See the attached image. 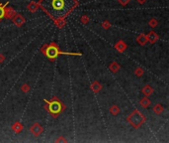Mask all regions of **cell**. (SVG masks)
Instances as JSON below:
<instances>
[{
  "label": "cell",
  "instance_id": "6da1fadb",
  "mask_svg": "<svg viewBox=\"0 0 169 143\" xmlns=\"http://www.w3.org/2000/svg\"><path fill=\"white\" fill-rule=\"evenodd\" d=\"M39 6L52 20L66 19V17L78 6L77 0H39Z\"/></svg>",
  "mask_w": 169,
  "mask_h": 143
},
{
  "label": "cell",
  "instance_id": "7a4b0ae2",
  "mask_svg": "<svg viewBox=\"0 0 169 143\" xmlns=\"http://www.w3.org/2000/svg\"><path fill=\"white\" fill-rule=\"evenodd\" d=\"M40 51H41V53L44 54L52 63H54V61L57 59V57H59V55L81 56L80 53H66V52H62V51L60 50L59 46L57 45L55 42H52L50 44H45L44 46H42V48H41Z\"/></svg>",
  "mask_w": 169,
  "mask_h": 143
},
{
  "label": "cell",
  "instance_id": "3957f363",
  "mask_svg": "<svg viewBox=\"0 0 169 143\" xmlns=\"http://www.w3.org/2000/svg\"><path fill=\"white\" fill-rule=\"evenodd\" d=\"M44 103H45L44 108L47 110V112L49 113L52 118L59 117V115L61 114L66 108V105H64L57 96H54L50 100L45 99Z\"/></svg>",
  "mask_w": 169,
  "mask_h": 143
},
{
  "label": "cell",
  "instance_id": "277c9868",
  "mask_svg": "<svg viewBox=\"0 0 169 143\" xmlns=\"http://www.w3.org/2000/svg\"><path fill=\"white\" fill-rule=\"evenodd\" d=\"M127 121L135 128V129H139V128H141V125L146 121V117L142 114L141 111L136 110L128 116Z\"/></svg>",
  "mask_w": 169,
  "mask_h": 143
},
{
  "label": "cell",
  "instance_id": "5b68a950",
  "mask_svg": "<svg viewBox=\"0 0 169 143\" xmlns=\"http://www.w3.org/2000/svg\"><path fill=\"white\" fill-rule=\"evenodd\" d=\"M30 132L32 133V135H34V136L39 137L43 134V132H44V127H43L40 123L36 122L30 127Z\"/></svg>",
  "mask_w": 169,
  "mask_h": 143
},
{
  "label": "cell",
  "instance_id": "8992f818",
  "mask_svg": "<svg viewBox=\"0 0 169 143\" xmlns=\"http://www.w3.org/2000/svg\"><path fill=\"white\" fill-rule=\"evenodd\" d=\"M11 20L17 28H21L24 24L26 23V20H25V18L23 17V15H21V14H19V13H16L15 16H14Z\"/></svg>",
  "mask_w": 169,
  "mask_h": 143
},
{
  "label": "cell",
  "instance_id": "52a82bcc",
  "mask_svg": "<svg viewBox=\"0 0 169 143\" xmlns=\"http://www.w3.org/2000/svg\"><path fill=\"white\" fill-rule=\"evenodd\" d=\"M16 13H17V12L15 11V9H14L13 7H10V6L7 5L5 7V9H4V18L11 20V19L13 18L14 16H15Z\"/></svg>",
  "mask_w": 169,
  "mask_h": 143
},
{
  "label": "cell",
  "instance_id": "ba28073f",
  "mask_svg": "<svg viewBox=\"0 0 169 143\" xmlns=\"http://www.w3.org/2000/svg\"><path fill=\"white\" fill-rule=\"evenodd\" d=\"M146 39H147V42H149L150 44H155L156 42L158 41V35L156 32L154 31H150L148 34H146Z\"/></svg>",
  "mask_w": 169,
  "mask_h": 143
},
{
  "label": "cell",
  "instance_id": "9c48e42d",
  "mask_svg": "<svg viewBox=\"0 0 169 143\" xmlns=\"http://www.w3.org/2000/svg\"><path fill=\"white\" fill-rule=\"evenodd\" d=\"M115 49L118 51L119 53H124L126 50H127V48H128V46L127 44L125 43V41L124 40H119L117 43L115 44Z\"/></svg>",
  "mask_w": 169,
  "mask_h": 143
},
{
  "label": "cell",
  "instance_id": "30bf717a",
  "mask_svg": "<svg viewBox=\"0 0 169 143\" xmlns=\"http://www.w3.org/2000/svg\"><path fill=\"white\" fill-rule=\"evenodd\" d=\"M102 89H103V86L101 84V83H99L98 81H94L90 84V89L93 91L94 93H100V91H102Z\"/></svg>",
  "mask_w": 169,
  "mask_h": 143
},
{
  "label": "cell",
  "instance_id": "8fae6325",
  "mask_svg": "<svg viewBox=\"0 0 169 143\" xmlns=\"http://www.w3.org/2000/svg\"><path fill=\"white\" fill-rule=\"evenodd\" d=\"M11 128H12V130H13V132L15 133V134H20V133L23 131L24 126H23V124L21 122L16 121V122H14L13 124H12Z\"/></svg>",
  "mask_w": 169,
  "mask_h": 143
},
{
  "label": "cell",
  "instance_id": "7c38bea8",
  "mask_svg": "<svg viewBox=\"0 0 169 143\" xmlns=\"http://www.w3.org/2000/svg\"><path fill=\"white\" fill-rule=\"evenodd\" d=\"M141 93H142V94H143V96H151V94L153 93L152 86H151L150 84H146V86H144L143 88L141 89Z\"/></svg>",
  "mask_w": 169,
  "mask_h": 143
},
{
  "label": "cell",
  "instance_id": "4fadbf2b",
  "mask_svg": "<svg viewBox=\"0 0 169 143\" xmlns=\"http://www.w3.org/2000/svg\"><path fill=\"white\" fill-rule=\"evenodd\" d=\"M137 43L141 46H146L147 43V39H146V35L144 33H141L139 36L137 37Z\"/></svg>",
  "mask_w": 169,
  "mask_h": 143
},
{
  "label": "cell",
  "instance_id": "5bb4252c",
  "mask_svg": "<svg viewBox=\"0 0 169 143\" xmlns=\"http://www.w3.org/2000/svg\"><path fill=\"white\" fill-rule=\"evenodd\" d=\"M150 105H151L150 99H149L146 96H144L143 98H142L141 100H139V105H141L142 108H148L149 106H150Z\"/></svg>",
  "mask_w": 169,
  "mask_h": 143
},
{
  "label": "cell",
  "instance_id": "9a60e30c",
  "mask_svg": "<svg viewBox=\"0 0 169 143\" xmlns=\"http://www.w3.org/2000/svg\"><path fill=\"white\" fill-rule=\"evenodd\" d=\"M39 8H40L39 3L38 2H35V1L30 2V3L28 4V6H27V9L31 12V13H35V12L37 11Z\"/></svg>",
  "mask_w": 169,
  "mask_h": 143
},
{
  "label": "cell",
  "instance_id": "2e32d148",
  "mask_svg": "<svg viewBox=\"0 0 169 143\" xmlns=\"http://www.w3.org/2000/svg\"><path fill=\"white\" fill-rule=\"evenodd\" d=\"M120 69H121V66L117 62H112L109 65V70L113 73V74H117V73L120 71Z\"/></svg>",
  "mask_w": 169,
  "mask_h": 143
},
{
  "label": "cell",
  "instance_id": "e0dca14e",
  "mask_svg": "<svg viewBox=\"0 0 169 143\" xmlns=\"http://www.w3.org/2000/svg\"><path fill=\"white\" fill-rule=\"evenodd\" d=\"M152 111L155 113L156 115H160V114H162V112L164 111V107L162 106V105L157 103V105H155L152 107Z\"/></svg>",
  "mask_w": 169,
  "mask_h": 143
},
{
  "label": "cell",
  "instance_id": "ac0fdd59",
  "mask_svg": "<svg viewBox=\"0 0 169 143\" xmlns=\"http://www.w3.org/2000/svg\"><path fill=\"white\" fill-rule=\"evenodd\" d=\"M109 112H110L113 116H116V115H118V114H119V113L121 112V110H120V107H119V106H118L117 105H113L110 107Z\"/></svg>",
  "mask_w": 169,
  "mask_h": 143
},
{
  "label": "cell",
  "instance_id": "d6986e66",
  "mask_svg": "<svg viewBox=\"0 0 169 143\" xmlns=\"http://www.w3.org/2000/svg\"><path fill=\"white\" fill-rule=\"evenodd\" d=\"M9 1H6L5 3H2V2H0V22H1V20L4 18V9H5V7L8 5Z\"/></svg>",
  "mask_w": 169,
  "mask_h": 143
},
{
  "label": "cell",
  "instance_id": "ffe728a7",
  "mask_svg": "<svg viewBox=\"0 0 169 143\" xmlns=\"http://www.w3.org/2000/svg\"><path fill=\"white\" fill-rule=\"evenodd\" d=\"M54 21V24L59 29H62L66 25V19H55Z\"/></svg>",
  "mask_w": 169,
  "mask_h": 143
},
{
  "label": "cell",
  "instance_id": "44dd1931",
  "mask_svg": "<svg viewBox=\"0 0 169 143\" xmlns=\"http://www.w3.org/2000/svg\"><path fill=\"white\" fill-rule=\"evenodd\" d=\"M135 75L137 77H141L144 75V70L141 67H137L136 70H135Z\"/></svg>",
  "mask_w": 169,
  "mask_h": 143
},
{
  "label": "cell",
  "instance_id": "7402d4cb",
  "mask_svg": "<svg viewBox=\"0 0 169 143\" xmlns=\"http://www.w3.org/2000/svg\"><path fill=\"white\" fill-rule=\"evenodd\" d=\"M21 91L24 93H30V91H31V86H29L28 84H24L21 86Z\"/></svg>",
  "mask_w": 169,
  "mask_h": 143
},
{
  "label": "cell",
  "instance_id": "603a6c76",
  "mask_svg": "<svg viewBox=\"0 0 169 143\" xmlns=\"http://www.w3.org/2000/svg\"><path fill=\"white\" fill-rule=\"evenodd\" d=\"M148 25H149V27H151V28H156L158 26V21L156 20L155 18H151L150 20L148 21Z\"/></svg>",
  "mask_w": 169,
  "mask_h": 143
},
{
  "label": "cell",
  "instance_id": "cb8c5ba5",
  "mask_svg": "<svg viewBox=\"0 0 169 143\" xmlns=\"http://www.w3.org/2000/svg\"><path fill=\"white\" fill-rule=\"evenodd\" d=\"M80 22L82 24H84V25H86V24H88L89 22V17L86 16V15H83L80 17Z\"/></svg>",
  "mask_w": 169,
  "mask_h": 143
},
{
  "label": "cell",
  "instance_id": "d4e9b609",
  "mask_svg": "<svg viewBox=\"0 0 169 143\" xmlns=\"http://www.w3.org/2000/svg\"><path fill=\"white\" fill-rule=\"evenodd\" d=\"M102 27L105 29V30H108V29L111 27V23L107 20L104 21V22H102Z\"/></svg>",
  "mask_w": 169,
  "mask_h": 143
},
{
  "label": "cell",
  "instance_id": "484cf974",
  "mask_svg": "<svg viewBox=\"0 0 169 143\" xmlns=\"http://www.w3.org/2000/svg\"><path fill=\"white\" fill-rule=\"evenodd\" d=\"M130 1H131V0H118V2H119V3H120L122 6L128 5V4L130 3Z\"/></svg>",
  "mask_w": 169,
  "mask_h": 143
},
{
  "label": "cell",
  "instance_id": "4316f807",
  "mask_svg": "<svg viewBox=\"0 0 169 143\" xmlns=\"http://www.w3.org/2000/svg\"><path fill=\"white\" fill-rule=\"evenodd\" d=\"M55 142H59H59H63V143H66L67 140L63 136H59V138H57V139H55Z\"/></svg>",
  "mask_w": 169,
  "mask_h": 143
},
{
  "label": "cell",
  "instance_id": "83f0119b",
  "mask_svg": "<svg viewBox=\"0 0 169 143\" xmlns=\"http://www.w3.org/2000/svg\"><path fill=\"white\" fill-rule=\"evenodd\" d=\"M4 61H5V56L3 54H0V64H3Z\"/></svg>",
  "mask_w": 169,
  "mask_h": 143
},
{
  "label": "cell",
  "instance_id": "f1b7e54d",
  "mask_svg": "<svg viewBox=\"0 0 169 143\" xmlns=\"http://www.w3.org/2000/svg\"><path fill=\"white\" fill-rule=\"evenodd\" d=\"M136 1L137 2V3H139V4H144V3H146L148 0H136Z\"/></svg>",
  "mask_w": 169,
  "mask_h": 143
}]
</instances>
